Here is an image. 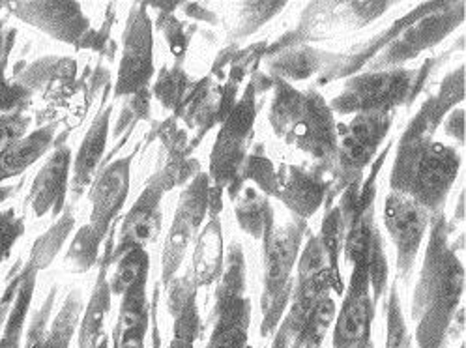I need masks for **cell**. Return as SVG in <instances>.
<instances>
[{"label":"cell","mask_w":466,"mask_h":348,"mask_svg":"<svg viewBox=\"0 0 466 348\" xmlns=\"http://www.w3.org/2000/svg\"><path fill=\"white\" fill-rule=\"evenodd\" d=\"M432 120H441V115L429 101L401 138L390 186L393 193L412 199L429 214H437L457 179L461 158L453 148L432 141L427 133L429 128H435Z\"/></svg>","instance_id":"6da1fadb"},{"label":"cell","mask_w":466,"mask_h":348,"mask_svg":"<svg viewBox=\"0 0 466 348\" xmlns=\"http://www.w3.org/2000/svg\"><path fill=\"white\" fill-rule=\"evenodd\" d=\"M462 291L464 270L448 243L446 220L437 212L431 218V238L412 305L418 348H446Z\"/></svg>","instance_id":"7a4b0ae2"},{"label":"cell","mask_w":466,"mask_h":348,"mask_svg":"<svg viewBox=\"0 0 466 348\" xmlns=\"http://www.w3.org/2000/svg\"><path fill=\"white\" fill-rule=\"evenodd\" d=\"M270 120L276 131L299 150L322 161L336 159L338 124L319 94H302L283 85L276 94Z\"/></svg>","instance_id":"3957f363"},{"label":"cell","mask_w":466,"mask_h":348,"mask_svg":"<svg viewBox=\"0 0 466 348\" xmlns=\"http://www.w3.org/2000/svg\"><path fill=\"white\" fill-rule=\"evenodd\" d=\"M373 227V208H370L356 220L347 238V253L354 262V268L334 328V348H370L375 300L371 298V280L368 261H365V246H368V238Z\"/></svg>","instance_id":"277c9868"},{"label":"cell","mask_w":466,"mask_h":348,"mask_svg":"<svg viewBox=\"0 0 466 348\" xmlns=\"http://www.w3.org/2000/svg\"><path fill=\"white\" fill-rule=\"evenodd\" d=\"M306 230V223L299 220L287 227L276 229L274 225L266 230L264 241V292L260 300L262 324L260 335L268 337L276 332L283 312L289 305L294 281L292 268L298 259L299 243Z\"/></svg>","instance_id":"5b68a950"},{"label":"cell","mask_w":466,"mask_h":348,"mask_svg":"<svg viewBox=\"0 0 466 348\" xmlns=\"http://www.w3.org/2000/svg\"><path fill=\"white\" fill-rule=\"evenodd\" d=\"M216 291V324L207 348H246L251 303L246 298V264L238 243L230 248Z\"/></svg>","instance_id":"8992f818"},{"label":"cell","mask_w":466,"mask_h":348,"mask_svg":"<svg viewBox=\"0 0 466 348\" xmlns=\"http://www.w3.org/2000/svg\"><path fill=\"white\" fill-rule=\"evenodd\" d=\"M255 122V90L244 94L237 107L228 113L223 128L216 138L210 156V179L216 188L228 186L230 197H237V180L248 161V143Z\"/></svg>","instance_id":"52a82bcc"},{"label":"cell","mask_w":466,"mask_h":348,"mask_svg":"<svg viewBox=\"0 0 466 348\" xmlns=\"http://www.w3.org/2000/svg\"><path fill=\"white\" fill-rule=\"evenodd\" d=\"M414 72L393 69L382 74H365L352 79L345 90L331 101V113H390L395 106L410 97L414 88Z\"/></svg>","instance_id":"ba28073f"},{"label":"cell","mask_w":466,"mask_h":348,"mask_svg":"<svg viewBox=\"0 0 466 348\" xmlns=\"http://www.w3.org/2000/svg\"><path fill=\"white\" fill-rule=\"evenodd\" d=\"M210 206V188L207 174H198L197 179L180 195L177 216L169 230L167 241L163 248V283L169 285L173 273L184 261L186 248L191 243L198 227L203 225L207 210Z\"/></svg>","instance_id":"9c48e42d"},{"label":"cell","mask_w":466,"mask_h":348,"mask_svg":"<svg viewBox=\"0 0 466 348\" xmlns=\"http://www.w3.org/2000/svg\"><path fill=\"white\" fill-rule=\"evenodd\" d=\"M152 47V23L148 19L147 6L136 5L124 32V51L115 90L116 96L137 94L147 88L154 74Z\"/></svg>","instance_id":"30bf717a"},{"label":"cell","mask_w":466,"mask_h":348,"mask_svg":"<svg viewBox=\"0 0 466 348\" xmlns=\"http://www.w3.org/2000/svg\"><path fill=\"white\" fill-rule=\"evenodd\" d=\"M384 225L397 248L399 273L405 277L431 225V214L412 199L391 191L384 202Z\"/></svg>","instance_id":"8fae6325"},{"label":"cell","mask_w":466,"mask_h":348,"mask_svg":"<svg viewBox=\"0 0 466 348\" xmlns=\"http://www.w3.org/2000/svg\"><path fill=\"white\" fill-rule=\"evenodd\" d=\"M390 122V113H361L349 124H338L336 159L343 170L358 174L371 161Z\"/></svg>","instance_id":"7c38bea8"},{"label":"cell","mask_w":466,"mask_h":348,"mask_svg":"<svg viewBox=\"0 0 466 348\" xmlns=\"http://www.w3.org/2000/svg\"><path fill=\"white\" fill-rule=\"evenodd\" d=\"M175 186V179L167 172H161L159 177H156L143 195L137 199V202L133 204L129 214L124 220L122 232H120V241L115 250V253L109 257V261L122 257L126 251L133 248H143L148 241L154 240V236L159 232V202L163 193L171 189ZM107 261V262H109ZM106 262V264H107Z\"/></svg>","instance_id":"4fadbf2b"},{"label":"cell","mask_w":466,"mask_h":348,"mask_svg":"<svg viewBox=\"0 0 466 348\" xmlns=\"http://www.w3.org/2000/svg\"><path fill=\"white\" fill-rule=\"evenodd\" d=\"M12 8L25 23L66 44L79 42L88 28V19L76 3H17Z\"/></svg>","instance_id":"5bb4252c"},{"label":"cell","mask_w":466,"mask_h":348,"mask_svg":"<svg viewBox=\"0 0 466 348\" xmlns=\"http://www.w3.org/2000/svg\"><path fill=\"white\" fill-rule=\"evenodd\" d=\"M129 161L131 158H124L109 165L99 177L96 179L90 202H92V216L90 227L94 232L104 240L107 229L115 216L120 212L129 191Z\"/></svg>","instance_id":"9a60e30c"},{"label":"cell","mask_w":466,"mask_h":348,"mask_svg":"<svg viewBox=\"0 0 466 348\" xmlns=\"http://www.w3.org/2000/svg\"><path fill=\"white\" fill-rule=\"evenodd\" d=\"M70 148L60 147L38 172V177L30 189L32 212L38 218L46 214H60L66 189H68V174H70Z\"/></svg>","instance_id":"2e32d148"},{"label":"cell","mask_w":466,"mask_h":348,"mask_svg":"<svg viewBox=\"0 0 466 348\" xmlns=\"http://www.w3.org/2000/svg\"><path fill=\"white\" fill-rule=\"evenodd\" d=\"M147 280L141 277L122 292L120 315L113 333V348H143L145 333L148 330V302H147Z\"/></svg>","instance_id":"e0dca14e"},{"label":"cell","mask_w":466,"mask_h":348,"mask_svg":"<svg viewBox=\"0 0 466 348\" xmlns=\"http://www.w3.org/2000/svg\"><path fill=\"white\" fill-rule=\"evenodd\" d=\"M276 197H279L299 218H311L324 199V184L302 169H289V177H278Z\"/></svg>","instance_id":"ac0fdd59"},{"label":"cell","mask_w":466,"mask_h":348,"mask_svg":"<svg viewBox=\"0 0 466 348\" xmlns=\"http://www.w3.org/2000/svg\"><path fill=\"white\" fill-rule=\"evenodd\" d=\"M109 117H111V109H106L104 113H99L90 129L86 131L81 148L77 152L76 163H74V180H72V188L76 191V195H79L81 189H85L90 182L94 172L102 161V156L106 152V145H107V133H109Z\"/></svg>","instance_id":"d6986e66"},{"label":"cell","mask_w":466,"mask_h":348,"mask_svg":"<svg viewBox=\"0 0 466 348\" xmlns=\"http://www.w3.org/2000/svg\"><path fill=\"white\" fill-rule=\"evenodd\" d=\"M53 126L44 128L28 137H23L15 145L0 150V180L21 174L26 167L40 159L53 141Z\"/></svg>","instance_id":"ffe728a7"},{"label":"cell","mask_w":466,"mask_h":348,"mask_svg":"<svg viewBox=\"0 0 466 348\" xmlns=\"http://www.w3.org/2000/svg\"><path fill=\"white\" fill-rule=\"evenodd\" d=\"M195 287L214 283L223 268V240H221V223L218 216L210 220L205 232L198 238L195 257Z\"/></svg>","instance_id":"44dd1931"},{"label":"cell","mask_w":466,"mask_h":348,"mask_svg":"<svg viewBox=\"0 0 466 348\" xmlns=\"http://www.w3.org/2000/svg\"><path fill=\"white\" fill-rule=\"evenodd\" d=\"M106 271L107 264H104L102 270H99L96 289L85 311L79 332V348H97L99 341H102L106 317L111 309V289L106 280Z\"/></svg>","instance_id":"7402d4cb"},{"label":"cell","mask_w":466,"mask_h":348,"mask_svg":"<svg viewBox=\"0 0 466 348\" xmlns=\"http://www.w3.org/2000/svg\"><path fill=\"white\" fill-rule=\"evenodd\" d=\"M334 317H336L334 300L329 298V294L319 298L309 312L308 322L304 324L302 330H299V333L294 337L289 348H320L329 330V324L334 322Z\"/></svg>","instance_id":"603a6c76"},{"label":"cell","mask_w":466,"mask_h":348,"mask_svg":"<svg viewBox=\"0 0 466 348\" xmlns=\"http://www.w3.org/2000/svg\"><path fill=\"white\" fill-rule=\"evenodd\" d=\"M237 218L240 227L253 238H264L266 230L274 225V214L264 197L255 189H246L237 206Z\"/></svg>","instance_id":"cb8c5ba5"},{"label":"cell","mask_w":466,"mask_h":348,"mask_svg":"<svg viewBox=\"0 0 466 348\" xmlns=\"http://www.w3.org/2000/svg\"><path fill=\"white\" fill-rule=\"evenodd\" d=\"M148 268H150V259L143 248H133L126 251L118 261V268L113 275V281L109 283L111 294L122 296V292L127 287H131L137 280H141V277L148 275Z\"/></svg>","instance_id":"d4e9b609"},{"label":"cell","mask_w":466,"mask_h":348,"mask_svg":"<svg viewBox=\"0 0 466 348\" xmlns=\"http://www.w3.org/2000/svg\"><path fill=\"white\" fill-rule=\"evenodd\" d=\"M79 312H81V298L79 292L70 294V298L66 300L64 307L60 309L58 317L55 319L51 332L46 335V346L47 348H68L70 341L74 337L77 321H79Z\"/></svg>","instance_id":"484cf974"},{"label":"cell","mask_w":466,"mask_h":348,"mask_svg":"<svg viewBox=\"0 0 466 348\" xmlns=\"http://www.w3.org/2000/svg\"><path fill=\"white\" fill-rule=\"evenodd\" d=\"M102 238H99L90 225L83 227L74 240V246L66 257V262L72 264L76 271H86L97 259V246Z\"/></svg>","instance_id":"4316f807"},{"label":"cell","mask_w":466,"mask_h":348,"mask_svg":"<svg viewBox=\"0 0 466 348\" xmlns=\"http://www.w3.org/2000/svg\"><path fill=\"white\" fill-rule=\"evenodd\" d=\"M74 225V220L70 216H66L55 229H51L49 234H46L40 243L36 246V253H35V266L40 268L46 262H49L51 257H55V251L60 248V243L64 241V236L70 232Z\"/></svg>","instance_id":"83f0119b"},{"label":"cell","mask_w":466,"mask_h":348,"mask_svg":"<svg viewBox=\"0 0 466 348\" xmlns=\"http://www.w3.org/2000/svg\"><path fill=\"white\" fill-rule=\"evenodd\" d=\"M23 234V221L15 218L14 210L0 212V262L6 259L14 243Z\"/></svg>","instance_id":"f1b7e54d"},{"label":"cell","mask_w":466,"mask_h":348,"mask_svg":"<svg viewBox=\"0 0 466 348\" xmlns=\"http://www.w3.org/2000/svg\"><path fill=\"white\" fill-rule=\"evenodd\" d=\"M30 120L19 115H0V150L21 141Z\"/></svg>","instance_id":"f546056e"},{"label":"cell","mask_w":466,"mask_h":348,"mask_svg":"<svg viewBox=\"0 0 466 348\" xmlns=\"http://www.w3.org/2000/svg\"><path fill=\"white\" fill-rule=\"evenodd\" d=\"M53 298H55V292L49 296V300L38 311V315L35 317V321H32L30 330H28V339H26V348H47L46 346V335H47L46 328H47V319H49L53 302H55Z\"/></svg>","instance_id":"4dcf8cb0"},{"label":"cell","mask_w":466,"mask_h":348,"mask_svg":"<svg viewBox=\"0 0 466 348\" xmlns=\"http://www.w3.org/2000/svg\"><path fill=\"white\" fill-rule=\"evenodd\" d=\"M390 333H388V348H399L403 344L405 339V324H403V317L401 311H399V302H397V294H391V303H390Z\"/></svg>","instance_id":"1f68e13d"},{"label":"cell","mask_w":466,"mask_h":348,"mask_svg":"<svg viewBox=\"0 0 466 348\" xmlns=\"http://www.w3.org/2000/svg\"><path fill=\"white\" fill-rule=\"evenodd\" d=\"M14 38H15L14 30H6V28L0 26V67H5V62H6V56L12 49Z\"/></svg>","instance_id":"d6a6232c"},{"label":"cell","mask_w":466,"mask_h":348,"mask_svg":"<svg viewBox=\"0 0 466 348\" xmlns=\"http://www.w3.org/2000/svg\"><path fill=\"white\" fill-rule=\"evenodd\" d=\"M195 343H189V341H178V339H173L171 341V348H193Z\"/></svg>","instance_id":"836d02e7"},{"label":"cell","mask_w":466,"mask_h":348,"mask_svg":"<svg viewBox=\"0 0 466 348\" xmlns=\"http://www.w3.org/2000/svg\"><path fill=\"white\" fill-rule=\"evenodd\" d=\"M97 348H109V341H107V337H102V341H99ZM143 348H145V346H143Z\"/></svg>","instance_id":"e575fe53"},{"label":"cell","mask_w":466,"mask_h":348,"mask_svg":"<svg viewBox=\"0 0 466 348\" xmlns=\"http://www.w3.org/2000/svg\"><path fill=\"white\" fill-rule=\"evenodd\" d=\"M8 195V189H0V200H5Z\"/></svg>","instance_id":"d590c367"},{"label":"cell","mask_w":466,"mask_h":348,"mask_svg":"<svg viewBox=\"0 0 466 348\" xmlns=\"http://www.w3.org/2000/svg\"><path fill=\"white\" fill-rule=\"evenodd\" d=\"M461 348H464V346H461Z\"/></svg>","instance_id":"8d00e7d4"}]
</instances>
